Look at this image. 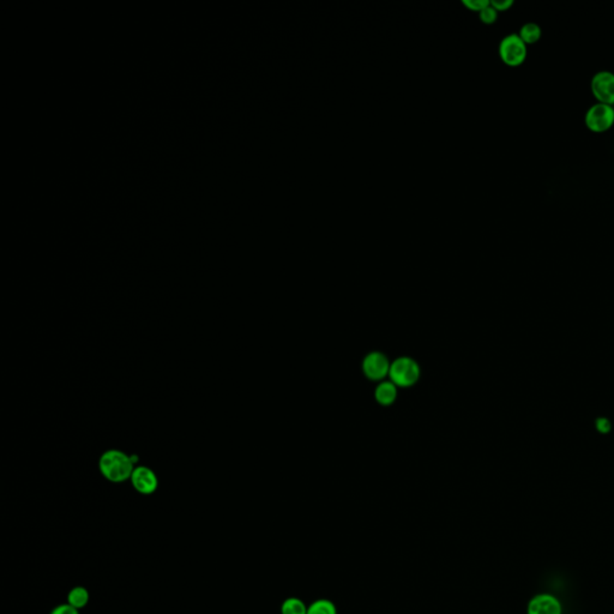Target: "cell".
Masks as SVG:
<instances>
[{
    "label": "cell",
    "mask_w": 614,
    "mask_h": 614,
    "mask_svg": "<svg viewBox=\"0 0 614 614\" xmlns=\"http://www.w3.org/2000/svg\"><path fill=\"white\" fill-rule=\"evenodd\" d=\"M137 462L136 455H127L120 450H108L100 457V472L111 482H122L130 479Z\"/></svg>",
    "instance_id": "obj_1"
},
{
    "label": "cell",
    "mask_w": 614,
    "mask_h": 614,
    "mask_svg": "<svg viewBox=\"0 0 614 614\" xmlns=\"http://www.w3.org/2000/svg\"><path fill=\"white\" fill-rule=\"evenodd\" d=\"M499 57L510 68L522 65L528 57V48L519 34L507 35L499 43Z\"/></svg>",
    "instance_id": "obj_2"
},
{
    "label": "cell",
    "mask_w": 614,
    "mask_h": 614,
    "mask_svg": "<svg viewBox=\"0 0 614 614\" xmlns=\"http://www.w3.org/2000/svg\"><path fill=\"white\" fill-rule=\"evenodd\" d=\"M584 124L594 134H603L614 125V107L605 103H596L588 108L584 115Z\"/></svg>",
    "instance_id": "obj_3"
},
{
    "label": "cell",
    "mask_w": 614,
    "mask_h": 614,
    "mask_svg": "<svg viewBox=\"0 0 614 614\" xmlns=\"http://www.w3.org/2000/svg\"><path fill=\"white\" fill-rule=\"evenodd\" d=\"M389 376L395 386L408 388L418 382L420 367L413 359L398 358L390 365Z\"/></svg>",
    "instance_id": "obj_4"
},
{
    "label": "cell",
    "mask_w": 614,
    "mask_h": 614,
    "mask_svg": "<svg viewBox=\"0 0 614 614\" xmlns=\"http://www.w3.org/2000/svg\"><path fill=\"white\" fill-rule=\"evenodd\" d=\"M591 90L598 102L614 106V73L607 70L596 73L591 80Z\"/></svg>",
    "instance_id": "obj_5"
},
{
    "label": "cell",
    "mask_w": 614,
    "mask_h": 614,
    "mask_svg": "<svg viewBox=\"0 0 614 614\" xmlns=\"http://www.w3.org/2000/svg\"><path fill=\"white\" fill-rule=\"evenodd\" d=\"M130 480L134 489L144 496L153 494L159 486L157 474L154 473V470H150L148 467H144V465H138L134 468Z\"/></svg>",
    "instance_id": "obj_6"
},
{
    "label": "cell",
    "mask_w": 614,
    "mask_h": 614,
    "mask_svg": "<svg viewBox=\"0 0 614 614\" xmlns=\"http://www.w3.org/2000/svg\"><path fill=\"white\" fill-rule=\"evenodd\" d=\"M389 360L379 351H372L364 359L363 370L367 378L372 381H381L389 374Z\"/></svg>",
    "instance_id": "obj_7"
},
{
    "label": "cell",
    "mask_w": 614,
    "mask_h": 614,
    "mask_svg": "<svg viewBox=\"0 0 614 614\" xmlns=\"http://www.w3.org/2000/svg\"><path fill=\"white\" fill-rule=\"evenodd\" d=\"M561 605L556 596L539 594L528 603V614H561Z\"/></svg>",
    "instance_id": "obj_8"
},
{
    "label": "cell",
    "mask_w": 614,
    "mask_h": 614,
    "mask_svg": "<svg viewBox=\"0 0 614 614\" xmlns=\"http://www.w3.org/2000/svg\"><path fill=\"white\" fill-rule=\"evenodd\" d=\"M376 400L383 406H389L396 400V386L393 382H383L376 389Z\"/></svg>",
    "instance_id": "obj_9"
},
{
    "label": "cell",
    "mask_w": 614,
    "mask_h": 614,
    "mask_svg": "<svg viewBox=\"0 0 614 614\" xmlns=\"http://www.w3.org/2000/svg\"><path fill=\"white\" fill-rule=\"evenodd\" d=\"M519 35L526 46L528 45H534L536 42L540 41V38L542 36V29L538 23L528 22V23L523 24L522 27H521Z\"/></svg>",
    "instance_id": "obj_10"
},
{
    "label": "cell",
    "mask_w": 614,
    "mask_h": 614,
    "mask_svg": "<svg viewBox=\"0 0 614 614\" xmlns=\"http://www.w3.org/2000/svg\"><path fill=\"white\" fill-rule=\"evenodd\" d=\"M89 603V591L84 587H75L71 589L68 596V603L80 610L84 608Z\"/></svg>",
    "instance_id": "obj_11"
},
{
    "label": "cell",
    "mask_w": 614,
    "mask_h": 614,
    "mask_svg": "<svg viewBox=\"0 0 614 614\" xmlns=\"http://www.w3.org/2000/svg\"><path fill=\"white\" fill-rule=\"evenodd\" d=\"M282 614H307V606L298 598H288L281 606Z\"/></svg>",
    "instance_id": "obj_12"
},
{
    "label": "cell",
    "mask_w": 614,
    "mask_h": 614,
    "mask_svg": "<svg viewBox=\"0 0 614 614\" xmlns=\"http://www.w3.org/2000/svg\"><path fill=\"white\" fill-rule=\"evenodd\" d=\"M307 614H337V610L330 600L319 599L307 607Z\"/></svg>",
    "instance_id": "obj_13"
},
{
    "label": "cell",
    "mask_w": 614,
    "mask_h": 614,
    "mask_svg": "<svg viewBox=\"0 0 614 614\" xmlns=\"http://www.w3.org/2000/svg\"><path fill=\"white\" fill-rule=\"evenodd\" d=\"M479 17H480V21L482 23L489 24H489L496 23L497 18H498V12L491 6V3H489V6L479 14Z\"/></svg>",
    "instance_id": "obj_14"
},
{
    "label": "cell",
    "mask_w": 614,
    "mask_h": 614,
    "mask_svg": "<svg viewBox=\"0 0 614 614\" xmlns=\"http://www.w3.org/2000/svg\"><path fill=\"white\" fill-rule=\"evenodd\" d=\"M489 3L491 1H489V0H465L463 5L468 10H470V11L479 12L480 14L482 10L489 6Z\"/></svg>",
    "instance_id": "obj_15"
},
{
    "label": "cell",
    "mask_w": 614,
    "mask_h": 614,
    "mask_svg": "<svg viewBox=\"0 0 614 614\" xmlns=\"http://www.w3.org/2000/svg\"><path fill=\"white\" fill-rule=\"evenodd\" d=\"M491 6L499 14V12L510 10L514 6V1L512 0H493L491 1Z\"/></svg>",
    "instance_id": "obj_16"
},
{
    "label": "cell",
    "mask_w": 614,
    "mask_h": 614,
    "mask_svg": "<svg viewBox=\"0 0 614 614\" xmlns=\"http://www.w3.org/2000/svg\"><path fill=\"white\" fill-rule=\"evenodd\" d=\"M51 614H80L78 613V610H76L75 607L71 606L69 603H63V605H59V606L55 607Z\"/></svg>",
    "instance_id": "obj_17"
},
{
    "label": "cell",
    "mask_w": 614,
    "mask_h": 614,
    "mask_svg": "<svg viewBox=\"0 0 614 614\" xmlns=\"http://www.w3.org/2000/svg\"><path fill=\"white\" fill-rule=\"evenodd\" d=\"M596 426H598V430H599V431L603 432V433H606V432L610 431V423H608L607 420H599V421H598V423H596Z\"/></svg>",
    "instance_id": "obj_18"
},
{
    "label": "cell",
    "mask_w": 614,
    "mask_h": 614,
    "mask_svg": "<svg viewBox=\"0 0 614 614\" xmlns=\"http://www.w3.org/2000/svg\"><path fill=\"white\" fill-rule=\"evenodd\" d=\"M613 107H614V106H613Z\"/></svg>",
    "instance_id": "obj_19"
}]
</instances>
